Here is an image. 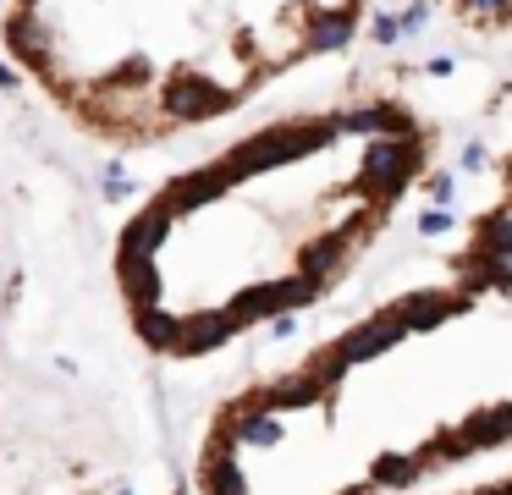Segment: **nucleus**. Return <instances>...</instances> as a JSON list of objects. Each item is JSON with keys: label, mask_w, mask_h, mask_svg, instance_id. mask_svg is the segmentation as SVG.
Instances as JSON below:
<instances>
[{"label": "nucleus", "mask_w": 512, "mask_h": 495, "mask_svg": "<svg viewBox=\"0 0 512 495\" xmlns=\"http://www.w3.org/2000/svg\"><path fill=\"white\" fill-rule=\"evenodd\" d=\"M199 495H512V160L441 281L221 407Z\"/></svg>", "instance_id": "1"}]
</instances>
